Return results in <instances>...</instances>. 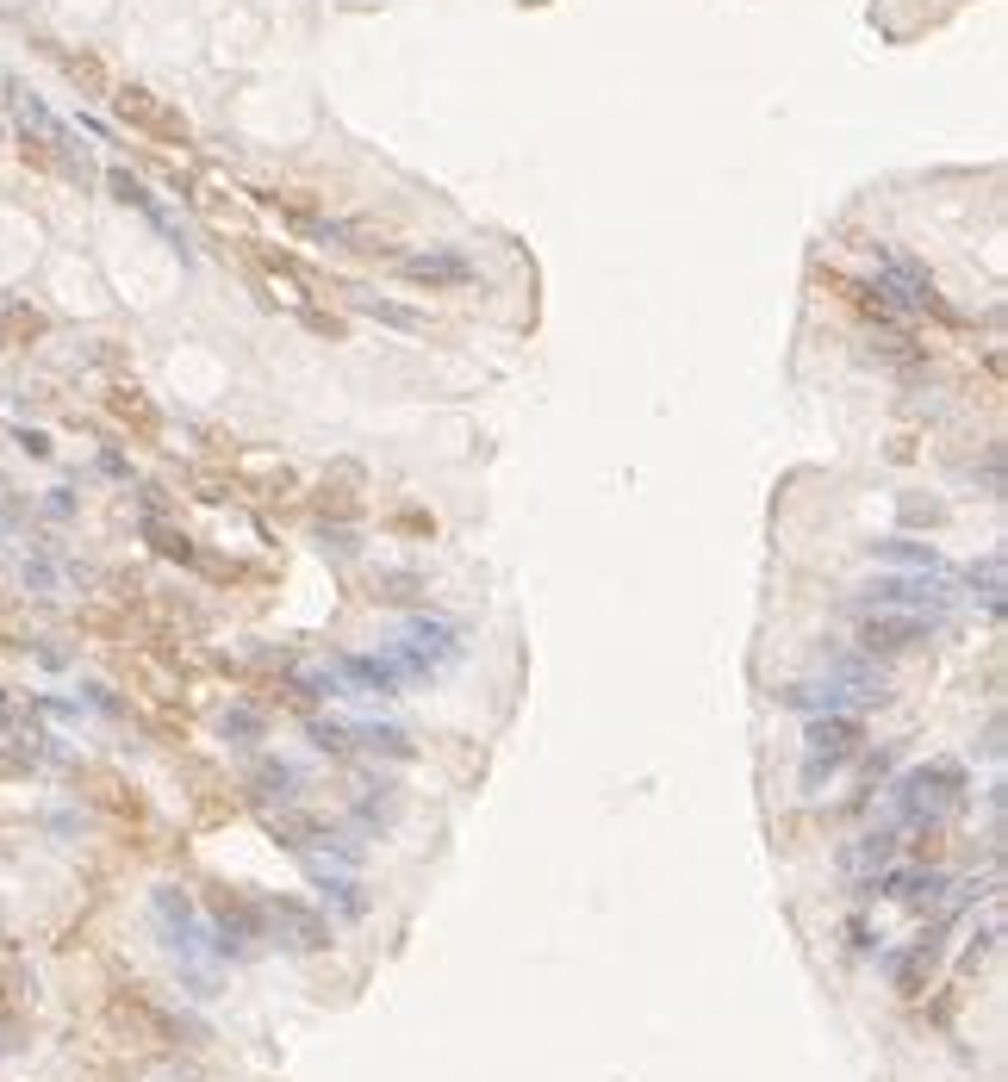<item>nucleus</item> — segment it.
I'll return each mask as SVG.
<instances>
[{"label": "nucleus", "instance_id": "obj_1", "mask_svg": "<svg viewBox=\"0 0 1008 1082\" xmlns=\"http://www.w3.org/2000/svg\"><path fill=\"white\" fill-rule=\"evenodd\" d=\"M928 635H934V629H928L915 610H878V616L859 622V647H865V653H909V647H921Z\"/></svg>", "mask_w": 1008, "mask_h": 1082}, {"label": "nucleus", "instance_id": "obj_2", "mask_svg": "<svg viewBox=\"0 0 1008 1082\" xmlns=\"http://www.w3.org/2000/svg\"><path fill=\"white\" fill-rule=\"evenodd\" d=\"M119 112H125V119H131L137 131H150L156 144H187V137H193V125L181 119V112H175V106H162V100H156V94H144V88H125V94H119Z\"/></svg>", "mask_w": 1008, "mask_h": 1082}, {"label": "nucleus", "instance_id": "obj_3", "mask_svg": "<svg viewBox=\"0 0 1008 1082\" xmlns=\"http://www.w3.org/2000/svg\"><path fill=\"white\" fill-rule=\"evenodd\" d=\"M884 554L890 560H909V566H934V548H915L909 535H896V541H884Z\"/></svg>", "mask_w": 1008, "mask_h": 1082}, {"label": "nucleus", "instance_id": "obj_4", "mask_svg": "<svg viewBox=\"0 0 1008 1082\" xmlns=\"http://www.w3.org/2000/svg\"><path fill=\"white\" fill-rule=\"evenodd\" d=\"M461 262H411V280H461Z\"/></svg>", "mask_w": 1008, "mask_h": 1082}]
</instances>
